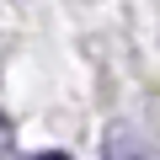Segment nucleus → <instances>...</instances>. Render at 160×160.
Segmentation results:
<instances>
[{
    "label": "nucleus",
    "instance_id": "1",
    "mask_svg": "<svg viewBox=\"0 0 160 160\" xmlns=\"http://www.w3.org/2000/svg\"><path fill=\"white\" fill-rule=\"evenodd\" d=\"M107 160H144V144H139L128 128H112V133H107Z\"/></svg>",
    "mask_w": 160,
    "mask_h": 160
},
{
    "label": "nucleus",
    "instance_id": "2",
    "mask_svg": "<svg viewBox=\"0 0 160 160\" xmlns=\"http://www.w3.org/2000/svg\"><path fill=\"white\" fill-rule=\"evenodd\" d=\"M27 160H69V155H27Z\"/></svg>",
    "mask_w": 160,
    "mask_h": 160
}]
</instances>
